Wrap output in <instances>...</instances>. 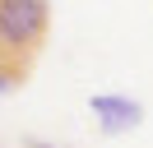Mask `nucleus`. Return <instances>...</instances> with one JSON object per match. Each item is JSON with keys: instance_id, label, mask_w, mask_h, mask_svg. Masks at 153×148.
<instances>
[{"instance_id": "obj_1", "label": "nucleus", "mask_w": 153, "mask_h": 148, "mask_svg": "<svg viewBox=\"0 0 153 148\" xmlns=\"http://www.w3.org/2000/svg\"><path fill=\"white\" fill-rule=\"evenodd\" d=\"M51 33V0H0V60L23 65L47 46Z\"/></svg>"}, {"instance_id": "obj_2", "label": "nucleus", "mask_w": 153, "mask_h": 148, "mask_svg": "<svg viewBox=\"0 0 153 148\" xmlns=\"http://www.w3.org/2000/svg\"><path fill=\"white\" fill-rule=\"evenodd\" d=\"M88 111L97 116V130H102V134H125V130H134L144 120V107L134 97H121V92H97V97H88Z\"/></svg>"}, {"instance_id": "obj_3", "label": "nucleus", "mask_w": 153, "mask_h": 148, "mask_svg": "<svg viewBox=\"0 0 153 148\" xmlns=\"http://www.w3.org/2000/svg\"><path fill=\"white\" fill-rule=\"evenodd\" d=\"M23 74H28L23 65H10V60H0V92L19 88V83H23Z\"/></svg>"}, {"instance_id": "obj_4", "label": "nucleus", "mask_w": 153, "mask_h": 148, "mask_svg": "<svg viewBox=\"0 0 153 148\" xmlns=\"http://www.w3.org/2000/svg\"><path fill=\"white\" fill-rule=\"evenodd\" d=\"M28 148H56V144H42V139H33V144H28Z\"/></svg>"}]
</instances>
